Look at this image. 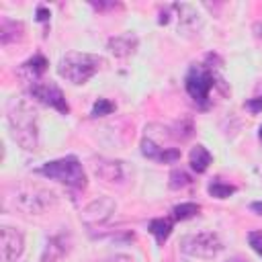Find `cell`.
<instances>
[{"label": "cell", "instance_id": "6da1fadb", "mask_svg": "<svg viewBox=\"0 0 262 262\" xmlns=\"http://www.w3.org/2000/svg\"><path fill=\"white\" fill-rule=\"evenodd\" d=\"M6 119L12 139L25 149L35 151L39 147V123L37 111L23 98H12L6 106Z\"/></svg>", "mask_w": 262, "mask_h": 262}, {"label": "cell", "instance_id": "7a4b0ae2", "mask_svg": "<svg viewBox=\"0 0 262 262\" xmlns=\"http://www.w3.org/2000/svg\"><path fill=\"white\" fill-rule=\"evenodd\" d=\"M104 66V57L84 51H68L57 61V74L72 84H86L100 68Z\"/></svg>", "mask_w": 262, "mask_h": 262}, {"label": "cell", "instance_id": "3957f363", "mask_svg": "<svg viewBox=\"0 0 262 262\" xmlns=\"http://www.w3.org/2000/svg\"><path fill=\"white\" fill-rule=\"evenodd\" d=\"M12 201L20 211H25L29 215H43L57 205V196L53 190H49L41 184H31V182L18 184Z\"/></svg>", "mask_w": 262, "mask_h": 262}, {"label": "cell", "instance_id": "277c9868", "mask_svg": "<svg viewBox=\"0 0 262 262\" xmlns=\"http://www.w3.org/2000/svg\"><path fill=\"white\" fill-rule=\"evenodd\" d=\"M39 174L51 178V180H57L70 188H86V172L80 164V160L76 156H66V158H59V160H51L47 164H43L39 170Z\"/></svg>", "mask_w": 262, "mask_h": 262}, {"label": "cell", "instance_id": "5b68a950", "mask_svg": "<svg viewBox=\"0 0 262 262\" xmlns=\"http://www.w3.org/2000/svg\"><path fill=\"white\" fill-rule=\"evenodd\" d=\"M217 76L211 68H207L205 63H196L188 70L186 78H184V86H186V92L188 96L199 104V106H207L209 104V94L213 90V86L217 84L215 82Z\"/></svg>", "mask_w": 262, "mask_h": 262}, {"label": "cell", "instance_id": "8992f818", "mask_svg": "<svg viewBox=\"0 0 262 262\" xmlns=\"http://www.w3.org/2000/svg\"><path fill=\"white\" fill-rule=\"evenodd\" d=\"M180 250L188 256L194 258H215L217 254H221L223 250V242L217 233L213 231H201V233H190L186 237H182L180 242Z\"/></svg>", "mask_w": 262, "mask_h": 262}, {"label": "cell", "instance_id": "52a82bcc", "mask_svg": "<svg viewBox=\"0 0 262 262\" xmlns=\"http://www.w3.org/2000/svg\"><path fill=\"white\" fill-rule=\"evenodd\" d=\"M29 94L33 98H37L39 102L55 108L57 113L61 115H68L70 113V106H68V100H66V94L61 92V88L55 84V82H33L29 86Z\"/></svg>", "mask_w": 262, "mask_h": 262}, {"label": "cell", "instance_id": "ba28073f", "mask_svg": "<svg viewBox=\"0 0 262 262\" xmlns=\"http://www.w3.org/2000/svg\"><path fill=\"white\" fill-rule=\"evenodd\" d=\"M117 211V203L111 196H98L94 201H90L84 211H82V219L88 225H98V223H106L113 213Z\"/></svg>", "mask_w": 262, "mask_h": 262}, {"label": "cell", "instance_id": "9c48e42d", "mask_svg": "<svg viewBox=\"0 0 262 262\" xmlns=\"http://www.w3.org/2000/svg\"><path fill=\"white\" fill-rule=\"evenodd\" d=\"M2 235V260L4 262H14L16 258H20L23 250H25V237L18 229L4 225L0 229Z\"/></svg>", "mask_w": 262, "mask_h": 262}, {"label": "cell", "instance_id": "30bf717a", "mask_svg": "<svg viewBox=\"0 0 262 262\" xmlns=\"http://www.w3.org/2000/svg\"><path fill=\"white\" fill-rule=\"evenodd\" d=\"M72 250V237L70 233H55L47 239L43 254H41V262H61Z\"/></svg>", "mask_w": 262, "mask_h": 262}, {"label": "cell", "instance_id": "8fae6325", "mask_svg": "<svg viewBox=\"0 0 262 262\" xmlns=\"http://www.w3.org/2000/svg\"><path fill=\"white\" fill-rule=\"evenodd\" d=\"M141 154L147 160H154V162H160V164H172V162H176L180 158V149L178 147H162L151 137H143L141 139Z\"/></svg>", "mask_w": 262, "mask_h": 262}, {"label": "cell", "instance_id": "7c38bea8", "mask_svg": "<svg viewBox=\"0 0 262 262\" xmlns=\"http://www.w3.org/2000/svg\"><path fill=\"white\" fill-rule=\"evenodd\" d=\"M106 47H108V51L115 57H129V55H133L137 51L139 39L133 33H121V35L111 37L108 43H106Z\"/></svg>", "mask_w": 262, "mask_h": 262}, {"label": "cell", "instance_id": "4fadbf2b", "mask_svg": "<svg viewBox=\"0 0 262 262\" xmlns=\"http://www.w3.org/2000/svg\"><path fill=\"white\" fill-rule=\"evenodd\" d=\"M23 39H25V25L20 20L2 18V25H0V41H2V45L18 43Z\"/></svg>", "mask_w": 262, "mask_h": 262}, {"label": "cell", "instance_id": "5bb4252c", "mask_svg": "<svg viewBox=\"0 0 262 262\" xmlns=\"http://www.w3.org/2000/svg\"><path fill=\"white\" fill-rule=\"evenodd\" d=\"M147 229H149V233L156 237L158 244H164V242L170 237L172 229H174V217H156V219L149 221Z\"/></svg>", "mask_w": 262, "mask_h": 262}, {"label": "cell", "instance_id": "9a60e30c", "mask_svg": "<svg viewBox=\"0 0 262 262\" xmlns=\"http://www.w3.org/2000/svg\"><path fill=\"white\" fill-rule=\"evenodd\" d=\"M211 154H209V149L205 147V145H194L192 149H190V154H188V162H190V168L196 172V174H203L207 168H209V164H211Z\"/></svg>", "mask_w": 262, "mask_h": 262}, {"label": "cell", "instance_id": "2e32d148", "mask_svg": "<svg viewBox=\"0 0 262 262\" xmlns=\"http://www.w3.org/2000/svg\"><path fill=\"white\" fill-rule=\"evenodd\" d=\"M96 174L106 182H115L121 178V166L119 162H100L96 164Z\"/></svg>", "mask_w": 262, "mask_h": 262}, {"label": "cell", "instance_id": "e0dca14e", "mask_svg": "<svg viewBox=\"0 0 262 262\" xmlns=\"http://www.w3.org/2000/svg\"><path fill=\"white\" fill-rule=\"evenodd\" d=\"M199 211H201V207L196 203H180V205L174 207V215L172 217L178 219V221H184V219H190V217L199 215Z\"/></svg>", "mask_w": 262, "mask_h": 262}, {"label": "cell", "instance_id": "ac0fdd59", "mask_svg": "<svg viewBox=\"0 0 262 262\" xmlns=\"http://www.w3.org/2000/svg\"><path fill=\"white\" fill-rule=\"evenodd\" d=\"M207 190H209V194L215 196V199H227V196H231V194L235 192V186L225 184V182H221V180H213Z\"/></svg>", "mask_w": 262, "mask_h": 262}, {"label": "cell", "instance_id": "d6986e66", "mask_svg": "<svg viewBox=\"0 0 262 262\" xmlns=\"http://www.w3.org/2000/svg\"><path fill=\"white\" fill-rule=\"evenodd\" d=\"M47 59L41 55V53H37V55H33L29 61H25V70H29L33 76H39V74H43L45 70H47Z\"/></svg>", "mask_w": 262, "mask_h": 262}, {"label": "cell", "instance_id": "ffe728a7", "mask_svg": "<svg viewBox=\"0 0 262 262\" xmlns=\"http://www.w3.org/2000/svg\"><path fill=\"white\" fill-rule=\"evenodd\" d=\"M113 111H115V104L106 98H98L92 104V117H104V115H111Z\"/></svg>", "mask_w": 262, "mask_h": 262}, {"label": "cell", "instance_id": "44dd1931", "mask_svg": "<svg viewBox=\"0 0 262 262\" xmlns=\"http://www.w3.org/2000/svg\"><path fill=\"white\" fill-rule=\"evenodd\" d=\"M186 184H190V176L184 170H172V174H170V188H182Z\"/></svg>", "mask_w": 262, "mask_h": 262}, {"label": "cell", "instance_id": "7402d4cb", "mask_svg": "<svg viewBox=\"0 0 262 262\" xmlns=\"http://www.w3.org/2000/svg\"><path fill=\"white\" fill-rule=\"evenodd\" d=\"M248 244H250V248L262 258V229L250 231V233H248Z\"/></svg>", "mask_w": 262, "mask_h": 262}, {"label": "cell", "instance_id": "603a6c76", "mask_svg": "<svg viewBox=\"0 0 262 262\" xmlns=\"http://www.w3.org/2000/svg\"><path fill=\"white\" fill-rule=\"evenodd\" d=\"M98 262H135L129 254H113V256H108V258H102V260H98Z\"/></svg>", "mask_w": 262, "mask_h": 262}, {"label": "cell", "instance_id": "cb8c5ba5", "mask_svg": "<svg viewBox=\"0 0 262 262\" xmlns=\"http://www.w3.org/2000/svg\"><path fill=\"white\" fill-rule=\"evenodd\" d=\"M246 106H248L252 113H260V111H262V96H256V98L246 100Z\"/></svg>", "mask_w": 262, "mask_h": 262}, {"label": "cell", "instance_id": "d4e9b609", "mask_svg": "<svg viewBox=\"0 0 262 262\" xmlns=\"http://www.w3.org/2000/svg\"><path fill=\"white\" fill-rule=\"evenodd\" d=\"M90 4H92L96 10H104V8H121V4H117V2H108V4H106V2H90Z\"/></svg>", "mask_w": 262, "mask_h": 262}, {"label": "cell", "instance_id": "484cf974", "mask_svg": "<svg viewBox=\"0 0 262 262\" xmlns=\"http://www.w3.org/2000/svg\"><path fill=\"white\" fill-rule=\"evenodd\" d=\"M49 16H51V14H49V10H47L45 6H39V8H37V20L47 23V20H49Z\"/></svg>", "mask_w": 262, "mask_h": 262}, {"label": "cell", "instance_id": "4316f807", "mask_svg": "<svg viewBox=\"0 0 262 262\" xmlns=\"http://www.w3.org/2000/svg\"><path fill=\"white\" fill-rule=\"evenodd\" d=\"M252 33L256 35V39H260V41H262V23H260V20L252 25Z\"/></svg>", "mask_w": 262, "mask_h": 262}, {"label": "cell", "instance_id": "83f0119b", "mask_svg": "<svg viewBox=\"0 0 262 262\" xmlns=\"http://www.w3.org/2000/svg\"><path fill=\"white\" fill-rule=\"evenodd\" d=\"M252 209L258 211V215H262V203H252Z\"/></svg>", "mask_w": 262, "mask_h": 262}, {"label": "cell", "instance_id": "f1b7e54d", "mask_svg": "<svg viewBox=\"0 0 262 262\" xmlns=\"http://www.w3.org/2000/svg\"><path fill=\"white\" fill-rule=\"evenodd\" d=\"M227 262H244V260H242V258H229Z\"/></svg>", "mask_w": 262, "mask_h": 262}, {"label": "cell", "instance_id": "f546056e", "mask_svg": "<svg viewBox=\"0 0 262 262\" xmlns=\"http://www.w3.org/2000/svg\"><path fill=\"white\" fill-rule=\"evenodd\" d=\"M258 137H260V141H262V125H260V129H258Z\"/></svg>", "mask_w": 262, "mask_h": 262}]
</instances>
